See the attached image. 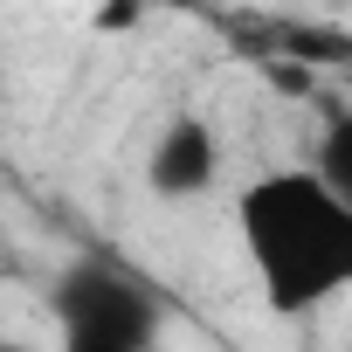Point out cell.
I'll use <instances>...</instances> for the list:
<instances>
[{
    "label": "cell",
    "instance_id": "cell-3",
    "mask_svg": "<svg viewBox=\"0 0 352 352\" xmlns=\"http://www.w3.org/2000/svg\"><path fill=\"white\" fill-rule=\"evenodd\" d=\"M214 180H221V131L208 118H194V111L166 118L152 152H145V187L173 208H187V201L214 194Z\"/></svg>",
    "mask_w": 352,
    "mask_h": 352
},
{
    "label": "cell",
    "instance_id": "cell-1",
    "mask_svg": "<svg viewBox=\"0 0 352 352\" xmlns=\"http://www.w3.org/2000/svg\"><path fill=\"white\" fill-rule=\"evenodd\" d=\"M235 235L270 318H311L352 283V194L318 166L256 173L235 201Z\"/></svg>",
    "mask_w": 352,
    "mask_h": 352
},
{
    "label": "cell",
    "instance_id": "cell-4",
    "mask_svg": "<svg viewBox=\"0 0 352 352\" xmlns=\"http://www.w3.org/2000/svg\"><path fill=\"white\" fill-rule=\"evenodd\" d=\"M0 352H42V345H14V338H0Z\"/></svg>",
    "mask_w": 352,
    "mask_h": 352
},
{
    "label": "cell",
    "instance_id": "cell-2",
    "mask_svg": "<svg viewBox=\"0 0 352 352\" xmlns=\"http://www.w3.org/2000/svg\"><path fill=\"white\" fill-rule=\"evenodd\" d=\"M166 304L145 276L118 263H69L56 276V352H152Z\"/></svg>",
    "mask_w": 352,
    "mask_h": 352
}]
</instances>
